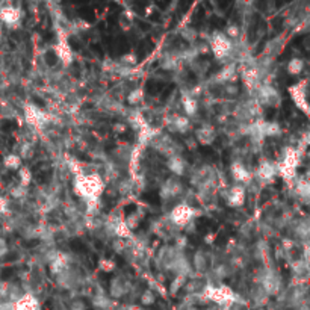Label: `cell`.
Returning <instances> with one entry per match:
<instances>
[{"mask_svg": "<svg viewBox=\"0 0 310 310\" xmlns=\"http://www.w3.org/2000/svg\"><path fill=\"white\" fill-rule=\"evenodd\" d=\"M106 189V182L99 173H82L73 177V191L86 204V212L96 215L99 201Z\"/></svg>", "mask_w": 310, "mask_h": 310, "instance_id": "obj_1", "label": "cell"}, {"mask_svg": "<svg viewBox=\"0 0 310 310\" xmlns=\"http://www.w3.org/2000/svg\"><path fill=\"white\" fill-rule=\"evenodd\" d=\"M301 151L297 147L288 145L282 153V159L277 162V173L286 183L292 185L297 180V168L301 162Z\"/></svg>", "mask_w": 310, "mask_h": 310, "instance_id": "obj_2", "label": "cell"}, {"mask_svg": "<svg viewBox=\"0 0 310 310\" xmlns=\"http://www.w3.org/2000/svg\"><path fill=\"white\" fill-rule=\"evenodd\" d=\"M200 297L209 303H213L216 306H220V307H230L233 306L235 303L241 301L239 295L229 286L226 285H218V286H215V285H210L207 283L203 289V292L200 294Z\"/></svg>", "mask_w": 310, "mask_h": 310, "instance_id": "obj_3", "label": "cell"}, {"mask_svg": "<svg viewBox=\"0 0 310 310\" xmlns=\"http://www.w3.org/2000/svg\"><path fill=\"white\" fill-rule=\"evenodd\" d=\"M201 212L197 207H192L186 203H179L176 204L167 215V220L177 229H186L188 226H191V223H194V220L200 215Z\"/></svg>", "mask_w": 310, "mask_h": 310, "instance_id": "obj_4", "label": "cell"}, {"mask_svg": "<svg viewBox=\"0 0 310 310\" xmlns=\"http://www.w3.org/2000/svg\"><path fill=\"white\" fill-rule=\"evenodd\" d=\"M256 283L266 292L268 297L278 295L282 292V288H283L282 275L278 274V271L274 269L272 266H265V268L260 269Z\"/></svg>", "mask_w": 310, "mask_h": 310, "instance_id": "obj_5", "label": "cell"}, {"mask_svg": "<svg viewBox=\"0 0 310 310\" xmlns=\"http://www.w3.org/2000/svg\"><path fill=\"white\" fill-rule=\"evenodd\" d=\"M23 117H24V121L27 123V126L32 127L35 132H43L47 124L50 123L49 114L43 108L37 106L35 103H26L23 106Z\"/></svg>", "mask_w": 310, "mask_h": 310, "instance_id": "obj_6", "label": "cell"}, {"mask_svg": "<svg viewBox=\"0 0 310 310\" xmlns=\"http://www.w3.org/2000/svg\"><path fill=\"white\" fill-rule=\"evenodd\" d=\"M209 47L220 62H227L235 52V43H232L224 32H213L209 38Z\"/></svg>", "mask_w": 310, "mask_h": 310, "instance_id": "obj_7", "label": "cell"}, {"mask_svg": "<svg viewBox=\"0 0 310 310\" xmlns=\"http://www.w3.org/2000/svg\"><path fill=\"white\" fill-rule=\"evenodd\" d=\"M58 41H56V46H55V53H56V58L59 59V62L64 67H70L74 61V53L71 50V46L68 43V32L62 27L61 24L58 26Z\"/></svg>", "mask_w": 310, "mask_h": 310, "instance_id": "obj_8", "label": "cell"}, {"mask_svg": "<svg viewBox=\"0 0 310 310\" xmlns=\"http://www.w3.org/2000/svg\"><path fill=\"white\" fill-rule=\"evenodd\" d=\"M185 192H186V189H185L182 180L179 177H174V176L165 179L161 185V188H159V197L164 203L165 201L168 203V201H173L176 198L185 197Z\"/></svg>", "mask_w": 310, "mask_h": 310, "instance_id": "obj_9", "label": "cell"}, {"mask_svg": "<svg viewBox=\"0 0 310 310\" xmlns=\"http://www.w3.org/2000/svg\"><path fill=\"white\" fill-rule=\"evenodd\" d=\"M254 99L259 102L262 108H278L282 105V96L271 83H263L256 91Z\"/></svg>", "mask_w": 310, "mask_h": 310, "instance_id": "obj_10", "label": "cell"}, {"mask_svg": "<svg viewBox=\"0 0 310 310\" xmlns=\"http://www.w3.org/2000/svg\"><path fill=\"white\" fill-rule=\"evenodd\" d=\"M288 92H289L292 102L295 103V106L310 118V103L307 100V82L301 80L295 85H291L288 88Z\"/></svg>", "mask_w": 310, "mask_h": 310, "instance_id": "obj_11", "label": "cell"}, {"mask_svg": "<svg viewBox=\"0 0 310 310\" xmlns=\"http://www.w3.org/2000/svg\"><path fill=\"white\" fill-rule=\"evenodd\" d=\"M165 127L170 133H179V135H185L189 133L192 129L191 120L186 115H180V114H171L165 118Z\"/></svg>", "mask_w": 310, "mask_h": 310, "instance_id": "obj_12", "label": "cell"}, {"mask_svg": "<svg viewBox=\"0 0 310 310\" xmlns=\"http://www.w3.org/2000/svg\"><path fill=\"white\" fill-rule=\"evenodd\" d=\"M230 176H232V179L238 185H242V186H245V188L254 180V173L239 159L232 162V165H230Z\"/></svg>", "mask_w": 310, "mask_h": 310, "instance_id": "obj_13", "label": "cell"}, {"mask_svg": "<svg viewBox=\"0 0 310 310\" xmlns=\"http://www.w3.org/2000/svg\"><path fill=\"white\" fill-rule=\"evenodd\" d=\"M130 291H132V282L123 274L114 277L109 283V297L112 300H120L123 297H126Z\"/></svg>", "mask_w": 310, "mask_h": 310, "instance_id": "obj_14", "label": "cell"}, {"mask_svg": "<svg viewBox=\"0 0 310 310\" xmlns=\"http://www.w3.org/2000/svg\"><path fill=\"white\" fill-rule=\"evenodd\" d=\"M224 200L229 207H233V209L242 207L247 200V188L242 185H238V183L232 185L224 194Z\"/></svg>", "mask_w": 310, "mask_h": 310, "instance_id": "obj_15", "label": "cell"}, {"mask_svg": "<svg viewBox=\"0 0 310 310\" xmlns=\"http://www.w3.org/2000/svg\"><path fill=\"white\" fill-rule=\"evenodd\" d=\"M21 18H23V11L14 5H5L0 8V21L11 29L18 27L21 23Z\"/></svg>", "mask_w": 310, "mask_h": 310, "instance_id": "obj_16", "label": "cell"}, {"mask_svg": "<svg viewBox=\"0 0 310 310\" xmlns=\"http://www.w3.org/2000/svg\"><path fill=\"white\" fill-rule=\"evenodd\" d=\"M213 265V256L209 251L204 250H197L192 254V262H191V268L197 272V274H206L207 271L212 269Z\"/></svg>", "mask_w": 310, "mask_h": 310, "instance_id": "obj_17", "label": "cell"}, {"mask_svg": "<svg viewBox=\"0 0 310 310\" xmlns=\"http://www.w3.org/2000/svg\"><path fill=\"white\" fill-rule=\"evenodd\" d=\"M277 176H278V173H277V164L272 162V161H268V159L262 161L259 164L256 173H254V179H257V182H260L263 185L265 183H272Z\"/></svg>", "mask_w": 310, "mask_h": 310, "instance_id": "obj_18", "label": "cell"}, {"mask_svg": "<svg viewBox=\"0 0 310 310\" xmlns=\"http://www.w3.org/2000/svg\"><path fill=\"white\" fill-rule=\"evenodd\" d=\"M216 136H218V133H216L215 126H212L210 123H204V124H201V126H200L198 129L194 130V138H195V141H197L200 145H204V147L212 145V144L216 141Z\"/></svg>", "mask_w": 310, "mask_h": 310, "instance_id": "obj_19", "label": "cell"}, {"mask_svg": "<svg viewBox=\"0 0 310 310\" xmlns=\"http://www.w3.org/2000/svg\"><path fill=\"white\" fill-rule=\"evenodd\" d=\"M238 71H239V68H238L236 62H229L224 68H221L218 73L213 76V82L218 85L220 88L223 85H226V83H233L236 80V77L239 76Z\"/></svg>", "mask_w": 310, "mask_h": 310, "instance_id": "obj_20", "label": "cell"}, {"mask_svg": "<svg viewBox=\"0 0 310 310\" xmlns=\"http://www.w3.org/2000/svg\"><path fill=\"white\" fill-rule=\"evenodd\" d=\"M285 44H286V38L282 37V35H278V37H274V38L268 40L266 44H265V47H263L262 58L275 61V58L283 52Z\"/></svg>", "mask_w": 310, "mask_h": 310, "instance_id": "obj_21", "label": "cell"}, {"mask_svg": "<svg viewBox=\"0 0 310 310\" xmlns=\"http://www.w3.org/2000/svg\"><path fill=\"white\" fill-rule=\"evenodd\" d=\"M180 103H182V108H183L185 115L188 117V118L197 115L198 108H200V102H198V97L194 94L192 91H189V92H183L182 97H180Z\"/></svg>", "mask_w": 310, "mask_h": 310, "instance_id": "obj_22", "label": "cell"}, {"mask_svg": "<svg viewBox=\"0 0 310 310\" xmlns=\"http://www.w3.org/2000/svg\"><path fill=\"white\" fill-rule=\"evenodd\" d=\"M165 167L174 177H179V179L188 173V162L185 161V158L182 156V154L168 158L165 161Z\"/></svg>", "mask_w": 310, "mask_h": 310, "instance_id": "obj_23", "label": "cell"}, {"mask_svg": "<svg viewBox=\"0 0 310 310\" xmlns=\"http://www.w3.org/2000/svg\"><path fill=\"white\" fill-rule=\"evenodd\" d=\"M11 304H12V310H40L38 298L30 292H24L20 298H17Z\"/></svg>", "mask_w": 310, "mask_h": 310, "instance_id": "obj_24", "label": "cell"}, {"mask_svg": "<svg viewBox=\"0 0 310 310\" xmlns=\"http://www.w3.org/2000/svg\"><path fill=\"white\" fill-rule=\"evenodd\" d=\"M294 233L303 244H310V218L297 220L294 224Z\"/></svg>", "mask_w": 310, "mask_h": 310, "instance_id": "obj_25", "label": "cell"}, {"mask_svg": "<svg viewBox=\"0 0 310 310\" xmlns=\"http://www.w3.org/2000/svg\"><path fill=\"white\" fill-rule=\"evenodd\" d=\"M260 124V130L265 138H274V136H280L282 135V126L277 121H265L259 120Z\"/></svg>", "mask_w": 310, "mask_h": 310, "instance_id": "obj_26", "label": "cell"}, {"mask_svg": "<svg viewBox=\"0 0 310 310\" xmlns=\"http://www.w3.org/2000/svg\"><path fill=\"white\" fill-rule=\"evenodd\" d=\"M142 220H144V212L141 210V207H138L136 210H133L132 213H129L126 218H124V223H126V226L129 227L130 232H133L139 227Z\"/></svg>", "mask_w": 310, "mask_h": 310, "instance_id": "obj_27", "label": "cell"}, {"mask_svg": "<svg viewBox=\"0 0 310 310\" xmlns=\"http://www.w3.org/2000/svg\"><path fill=\"white\" fill-rule=\"evenodd\" d=\"M136 188V182L130 177H126V179H120L118 185H117V189H118V194L126 197V195H130L133 192V189Z\"/></svg>", "mask_w": 310, "mask_h": 310, "instance_id": "obj_28", "label": "cell"}, {"mask_svg": "<svg viewBox=\"0 0 310 310\" xmlns=\"http://www.w3.org/2000/svg\"><path fill=\"white\" fill-rule=\"evenodd\" d=\"M3 167L9 171H18L23 167V159L18 156L17 153H9L3 158Z\"/></svg>", "mask_w": 310, "mask_h": 310, "instance_id": "obj_29", "label": "cell"}, {"mask_svg": "<svg viewBox=\"0 0 310 310\" xmlns=\"http://www.w3.org/2000/svg\"><path fill=\"white\" fill-rule=\"evenodd\" d=\"M303 70H304V59H301V58H292V59H289L288 65H286V71L289 74L298 76V74L303 73Z\"/></svg>", "mask_w": 310, "mask_h": 310, "instance_id": "obj_30", "label": "cell"}, {"mask_svg": "<svg viewBox=\"0 0 310 310\" xmlns=\"http://www.w3.org/2000/svg\"><path fill=\"white\" fill-rule=\"evenodd\" d=\"M144 100V89L141 86H136L133 89H130V92L127 94V103L130 106H139Z\"/></svg>", "mask_w": 310, "mask_h": 310, "instance_id": "obj_31", "label": "cell"}, {"mask_svg": "<svg viewBox=\"0 0 310 310\" xmlns=\"http://www.w3.org/2000/svg\"><path fill=\"white\" fill-rule=\"evenodd\" d=\"M188 280H189V278H188V277H185V275H174V278H173L171 283H170V294H171V295H176L182 288L186 286Z\"/></svg>", "mask_w": 310, "mask_h": 310, "instance_id": "obj_32", "label": "cell"}, {"mask_svg": "<svg viewBox=\"0 0 310 310\" xmlns=\"http://www.w3.org/2000/svg\"><path fill=\"white\" fill-rule=\"evenodd\" d=\"M94 304L97 306V307H100L102 310H114L115 309V306H117V303L112 300V298H109V297H106V295H96V298H94Z\"/></svg>", "mask_w": 310, "mask_h": 310, "instance_id": "obj_33", "label": "cell"}, {"mask_svg": "<svg viewBox=\"0 0 310 310\" xmlns=\"http://www.w3.org/2000/svg\"><path fill=\"white\" fill-rule=\"evenodd\" d=\"M18 185L24 186V188H29V185L32 183L34 180V174H32V170H29L27 167H21L18 170Z\"/></svg>", "mask_w": 310, "mask_h": 310, "instance_id": "obj_34", "label": "cell"}, {"mask_svg": "<svg viewBox=\"0 0 310 310\" xmlns=\"http://www.w3.org/2000/svg\"><path fill=\"white\" fill-rule=\"evenodd\" d=\"M180 37L185 41H189L191 44H194L195 40L198 38V32H197V29L192 27V26H185V27L180 29Z\"/></svg>", "mask_w": 310, "mask_h": 310, "instance_id": "obj_35", "label": "cell"}, {"mask_svg": "<svg viewBox=\"0 0 310 310\" xmlns=\"http://www.w3.org/2000/svg\"><path fill=\"white\" fill-rule=\"evenodd\" d=\"M34 153H35V145L34 142H30V141H26L20 145V151L17 153L18 156L21 159H30L34 156Z\"/></svg>", "mask_w": 310, "mask_h": 310, "instance_id": "obj_36", "label": "cell"}, {"mask_svg": "<svg viewBox=\"0 0 310 310\" xmlns=\"http://www.w3.org/2000/svg\"><path fill=\"white\" fill-rule=\"evenodd\" d=\"M189 65H191V70L195 73V74H204L209 67H210V62L209 61H200L198 58L194 59L192 62H189Z\"/></svg>", "mask_w": 310, "mask_h": 310, "instance_id": "obj_37", "label": "cell"}, {"mask_svg": "<svg viewBox=\"0 0 310 310\" xmlns=\"http://www.w3.org/2000/svg\"><path fill=\"white\" fill-rule=\"evenodd\" d=\"M221 94L224 97H229V99H235L239 96V85H236L235 82L233 83H226L221 86Z\"/></svg>", "mask_w": 310, "mask_h": 310, "instance_id": "obj_38", "label": "cell"}, {"mask_svg": "<svg viewBox=\"0 0 310 310\" xmlns=\"http://www.w3.org/2000/svg\"><path fill=\"white\" fill-rule=\"evenodd\" d=\"M224 35H226L232 43L236 44V41L241 38V27H239L238 24H229V26L226 27V30H224Z\"/></svg>", "mask_w": 310, "mask_h": 310, "instance_id": "obj_39", "label": "cell"}, {"mask_svg": "<svg viewBox=\"0 0 310 310\" xmlns=\"http://www.w3.org/2000/svg\"><path fill=\"white\" fill-rule=\"evenodd\" d=\"M139 301H141V306H151L156 303V294H154L153 289H145L141 292Z\"/></svg>", "mask_w": 310, "mask_h": 310, "instance_id": "obj_40", "label": "cell"}, {"mask_svg": "<svg viewBox=\"0 0 310 310\" xmlns=\"http://www.w3.org/2000/svg\"><path fill=\"white\" fill-rule=\"evenodd\" d=\"M99 268H100L103 272L109 274V272H114V271H115L117 263H115V260H112L111 257H103V259H100V262H99Z\"/></svg>", "mask_w": 310, "mask_h": 310, "instance_id": "obj_41", "label": "cell"}, {"mask_svg": "<svg viewBox=\"0 0 310 310\" xmlns=\"http://www.w3.org/2000/svg\"><path fill=\"white\" fill-rule=\"evenodd\" d=\"M9 194H11L12 198L21 200V198H24L27 195V188H24V186H21V185H15V186H12V188L9 189Z\"/></svg>", "mask_w": 310, "mask_h": 310, "instance_id": "obj_42", "label": "cell"}, {"mask_svg": "<svg viewBox=\"0 0 310 310\" xmlns=\"http://www.w3.org/2000/svg\"><path fill=\"white\" fill-rule=\"evenodd\" d=\"M9 212V207H8V201L6 198L0 194V215H6Z\"/></svg>", "mask_w": 310, "mask_h": 310, "instance_id": "obj_43", "label": "cell"}, {"mask_svg": "<svg viewBox=\"0 0 310 310\" xmlns=\"http://www.w3.org/2000/svg\"><path fill=\"white\" fill-rule=\"evenodd\" d=\"M86 306L82 300H73L70 304V310H85Z\"/></svg>", "mask_w": 310, "mask_h": 310, "instance_id": "obj_44", "label": "cell"}, {"mask_svg": "<svg viewBox=\"0 0 310 310\" xmlns=\"http://www.w3.org/2000/svg\"><path fill=\"white\" fill-rule=\"evenodd\" d=\"M9 253V248H8V245L6 247H0V260H2L6 254Z\"/></svg>", "mask_w": 310, "mask_h": 310, "instance_id": "obj_45", "label": "cell"}, {"mask_svg": "<svg viewBox=\"0 0 310 310\" xmlns=\"http://www.w3.org/2000/svg\"><path fill=\"white\" fill-rule=\"evenodd\" d=\"M6 245H8V244H6V241H5L2 236H0V247H6Z\"/></svg>", "mask_w": 310, "mask_h": 310, "instance_id": "obj_46", "label": "cell"}, {"mask_svg": "<svg viewBox=\"0 0 310 310\" xmlns=\"http://www.w3.org/2000/svg\"><path fill=\"white\" fill-rule=\"evenodd\" d=\"M2 38H3V32H2V26H0V43H2Z\"/></svg>", "mask_w": 310, "mask_h": 310, "instance_id": "obj_47", "label": "cell"}]
</instances>
